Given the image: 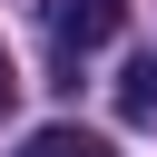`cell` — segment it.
Masks as SVG:
<instances>
[{
  "label": "cell",
  "mask_w": 157,
  "mask_h": 157,
  "mask_svg": "<svg viewBox=\"0 0 157 157\" xmlns=\"http://www.w3.org/2000/svg\"><path fill=\"white\" fill-rule=\"evenodd\" d=\"M39 20H49V39L78 59V49H98V39H118V20H128V0H39Z\"/></svg>",
  "instance_id": "6da1fadb"
},
{
  "label": "cell",
  "mask_w": 157,
  "mask_h": 157,
  "mask_svg": "<svg viewBox=\"0 0 157 157\" xmlns=\"http://www.w3.org/2000/svg\"><path fill=\"white\" fill-rule=\"evenodd\" d=\"M20 157H118L98 128H78V118H49V128H29L20 137Z\"/></svg>",
  "instance_id": "7a4b0ae2"
},
{
  "label": "cell",
  "mask_w": 157,
  "mask_h": 157,
  "mask_svg": "<svg viewBox=\"0 0 157 157\" xmlns=\"http://www.w3.org/2000/svg\"><path fill=\"white\" fill-rule=\"evenodd\" d=\"M118 118H137V128H147V118H157V49H147V59H128V69H118Z\"/></svg>",
  "instance_id": "3957f363"
}]
</instances>
